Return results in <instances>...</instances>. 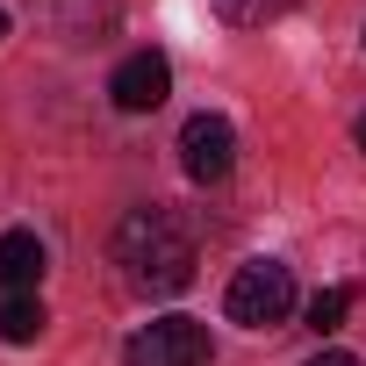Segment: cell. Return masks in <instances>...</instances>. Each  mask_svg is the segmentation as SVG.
I'll use <instances>...</instances> for the list:
<instances>
[{
    "mask_svg": "<svg viewBox=\"0 0 366 366\" xmlns=\"http://www.w3.org/2000/svg\"><path fill=\"white\" fill-rule=\"evenodd\" d=\"M44 323H51V309L36 295H0V337H8V345H36Z\"/></svg>",
    "mask_w": 366,
    "mask_h": 366,
    "instance_id": "8",
    "label": "cell"
},
{
    "mask_svg": "<svg viewBox=\"0 0 366 366\" xmlns=\"http://www.w3.org/2000/svg\"><path fill=\"white\" fill-rule=\"evenodd\" d=\"M359 151H366V115H359Z\"/></svg>",
    "mask_w": 366,
    "mask_h": 366,
    "instance_id": "12",
    "label": "cell"
},
{
    "mask_svg": "<svg viewBox=\"0 0 366 366\" xmlns=\"http://www.w3.org/2000/svg\"><path fill=\"white\" fill-rule=\"evenodd\" d=\"M0 36H8V8H0Z\"/></svg>",
    "mask_w": 366,
    "mask_h": 366,
    "instance_id": "13",
    "label": "cell"
},
{
    "mask_svg": "<svg viewBox=\"0 0 366 366\" xmlns=\"http://www.w3.org/2000/svg\"><path fill=\"white\" fill-rule=\"evenodd\" d=\"M29 15L65 36V44H86V36H108L115 29V0H29Z\"/></svg>",
    "mask_w": 366,
    "mask_h": 366,
    "instance_id": "6",
    "label": "cell"
},
{
    "mask_svg": "<svg viewBox=\"0 0 366 366\" xmlns=\"http://www.w3.org/2000/svg\"><path fill=\"white\" fill-rule=\"evenodd\" d=\"M352 302H359L352 287H323V295L309 302V330H316V337H330V330H337V323L352 316Z\"/></svg>",
    "mask_w": 366,
    "mask_h": 366,
    "instance_id": "10",
    "label": "cell"
},
{
    "mask_svg": "<svg viewBox=\"0 0 366 366\" xmlns=\"http://www.w3.org/2000/svg\"><path fill=\"white\" fill-rule=\"evenodd\" d=\"M309 366H366V359H359V352H337V345H323Z\"/></svg>",
    "mask_w": 366,
    "mask_h": 366,
    "instance_id": "11",
    "label": "cell"
},
{
    "mask_svg": "<svg viewBox=\"0 0 366 366\" xmlns=\"http://www.w3.org/2000/svg\"><path fill=\"white\" fill-rule=\"evenodd\" d=\"M230 165H237V129H230V115H187L179 122V172L194 179V187H216V179H230Z\"/></svg>",
    "mask_w": 366,
    "mask_h": 366,
    "instance_id": "4",
    "label": "cell"
},
{
    "mask_svg": "<svg viewBox=\"0 0 366 366\" xmlns=\"http://www.w3.org/2000/svg\"><path fill=\"white\" fill-rule=\"evenodd\" d=\"M108 94H115L122 115H151V108L172 94V58H165V51H129V58L115 65Z\"/></svg>",
    "mask_w": 366,
    "mask_h": 366,
    "instance_id": "5",
    "label": "cell"
},
{
    "mask_svg": "<svg viewBox=\"0 0 366 366\" xmlns=\"http://www.w3.org/2000/svg\"><path fill=\"white\" fill-rule=\"evenodd\" d=\"M223 316L244 323V330L287 323V316H295V273H287L280 259H244V266L230 273V287H223Z\"/></svg>",
    "mask_w": 366,
    "mask_h": 366,
    "instance_id": "2",
    "label": "cell"
},
{
    "mask_svg": "<svg viewBox=\"0 0 366 366\" xmlns=\"http://www.w3.org/2000/svg\"><path fill=\"white\" fill-rule=\"evenodd\" d=\"M302 0H216V15L230 22V29H266V22H280V15H295Z\"/></svg>",
    "mask_w": 366,
    "mask_h": 366,
    "instance_id": "9",
    "label": "cell"
},
{
    "mask_svg": "<svg viewBox=\"0 0 366 366\" xmlns=\"http://www.w3.org/2000/svg\"><path fill=\"white\" fill-rule=\"evenodd\" d=\"M36 280H44L36 230H8V237H0V295H36Z\"/></svg>",
    "mask_w": 366,
    "mask_h": 366,
    "instance_id": "7",
    "label": "cell"
},
{
    "mask_svg": "<svg viewBox=\"0 0 366 366\" xmlns=\"http://www.w3.org/2000/svg\"><path fill=\"white\" fill-rule=\"evenodd\" d=\"M115 266L137 295H179L194 280V230L172 209H129L115 223Z\"/></svg>",
    "mask_w": 366,
    "mask_h": 366,
    "instance_id": "1",
    "label": "cell"
},
{
    "mask_svg": "<svg viewBox=\"0 0 366 366\" xmlns=\"http://www.w3.org/2000/svg\"><path fill=\"white\" fill-rule=\"evenodd\" d=\"M129 366H209V323L202 316H158L122 345Z\"/></svg>",
    "mask_w": 366,
    "mask_h": 366,
    "instance_id": "3",
    "label": "cell"
}]
</instances>
